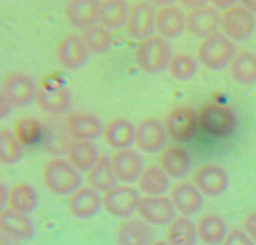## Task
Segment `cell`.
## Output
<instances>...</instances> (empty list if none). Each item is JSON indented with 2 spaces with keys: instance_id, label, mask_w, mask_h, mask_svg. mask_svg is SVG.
<instances>
[{
  "instance_id": "44dd1931",
  "label": "cell",
  "mask_w": 256,
  "mask_h": 245,
  "mask_svg": "<svg viewBox=\"0 0 256 245\" xmlns=\"http://www.w3.org/2000/svg\"><path fill=\"white\" fill-rule=\"evenodd\" d=\"M64 14L72 26L85 30L99 22V2L95 0H72L65 5Z\"/></svg>"
},
{
  "instance_id": "836d02e7",
  "label": "cell",
  "mask_w": 256,
  "mask_h": 245,
  "mask_svg": "<svg viewBox=\"0 0 256 245\" xmlns=\"http://www.w3.org/2000/svg\"><path fill=\"white\" fill-rule=\"evenodd\" d=\"M80 38L90 54L102 55L109 52L112 48V34L102 25L96 24L82 30Z\"/></svg>"
},
{
  "instance_id": "60d3db41",
  "label": "cell",
  "mask_w": 256,
  "mask_h": 245,
  "mask_svg": "<svg viewBox=\"0 0 256 245\" xmlns=\"http://www.w3.org/2000/svg\"><path fill=\"white\" fill-rule=\"evenodd\" d=\"M8 202H9V189L2 182H0V212L6 209Z\"/></svg>"
},
{
  "instance_id": "ac0fdd59",
  "label": "cell",
  "mask_w": 256,
  "mask_h": 245,
  "mask_svg": "<svg viewBox=\"0 0 256 245\" xmlns=\"http://www.w3.org/2000/svg\"><path fill=\"white\" fill-rule=\"evenodd\" d=\"M66 132L74 140L98 139L104 132V125L96 115L86 112H74L66 120Z\"/></svg>"
},
{
  "instance_id": "5bb4252c",
  "label": "cell",
  "mask_w": 256,
  "mask_h": 245,
  "mask_svg": "<svg viewBox=\"0 0 256 245\" xmlns=\"http://www.w3.org/2000/svg\"><path fill=\"white\" fill-rule=\"evenodd\" d=\"M155 12L152 2H138L130 6L126 22L128 34L139 42L152 36L155 30Z\"/></svg>"
},
{
  "instance_id": "e575fe53",
  "label": "cell",
  "mask_w": 256,
  "mask_h": 245,
  "mask_svg": "<svg viewBox=\"0 0 256 245\" xmlns=\"http://www.w3.org/2000/svg\"><path fill=\"white\" fill-rule=\"evenodd\" d=\"M168 70L170 76L176 82H189L198 72V60L186 52H179L172 56Z\"/></svg>"
},
{
  "instance_id": "6da1fadb",
  "label": "cell",
  "mask_w": 256,
  "mask_h": 245,
  "mask_svg": "<svg viewBox=\"0 0 256 245\" xmlns=\"http://www.w3.org/2000/svg\"><path fill=\"white\" fill-rule=\"evenodd\" d=\"M172 56V46L169 40L159 35H152L139 42L134 52L139 69L150 75L162 74L168 70Z\"/></svg>"
},
{
  "instance_id": "ee69618b",
  "label": "cell",
  "mask_w": 256,
  "mask_h": 245,
  "mask_svg": "<svg viewBox=\"0 0 256 245\" xmlns=\"http://www.w3.org/2000/svg\"><path fill=\"white\" fill-rule=\"evenodd\" d=\"M242 5L244 8H246L250 12L256 14V0H245L242 2Z\"/></svg>"
},
{
  "instance_id": "e0dca14e",
  "label": "cell",
  "mask_w": 256,
  "mask_h": 245,
  "mask_svg": "<svg viewBox=\"0 0 256 245\" xmlns=\"http://www.w3.org/2000/svg\"><path fill=\"white\" fill-rule=\"evenodd\" d=\"M102 208V198L90 186H82L68 200V210L76 219H92Z\"/></svg>"
},
{
  "instance_id": "8992f818",
  "label": "cell",
  "mask_w": 256,
  "mask_h": 245,
  "mask_svg": "<svg viewBox=\"0 0 256 245\" xmlns=\"http://www.w3.org/2000/svg\"><path fill=\"white\" fill-rule=\"evenodd\" d=\"M102 209L118 219H130L138 210L142 196L135 188L130 185H115L102 195Z\"/></svg>"
},
{
  "instance_id": "603a6c76",
  "label": "cell",
  "mask_w": 256,
  "mask_h": 245,
  "mask_svg": "<svg viewBox=\"0 0 256 245\" xmlns=\"http://www.w3.org/2000/svg\"><path fill=\"white\" fill-rule=\"evenodd\" d=\"M116 245H150L152 240V232L149 224L142 219L124 220L115 230Z\"/></svg>"
},
{
  "instance_id": "5b68a950",
  "label": "cell",
  "mask_w": 256,
  "mask_h": 245,
  "mask_svg": "<svg viewBox=\"0 0 256 245\" xmlns=\"http://www.w3.org/2000/svg\"><path fill=\"white\" fill-rule=\"evenodd\" d=\"M255 28V15L242 4H235L222 12L220 29L222 30V34L232 42H240L248 40L254 34Z\"/></svg>"
},
{
  "instance_id": "ab89813d",
  "label": "cell",
  "mask_w": 256,
  "mask_h": 245,
  "mask_svg": "<svg viewBox=\"0 0 256 245\" xmlns=\"http://www.w3.org/2000/svg\"><path fill=\"white\" fill-rule=\"evenodd\" d=\"M12 104L10 102V100L8 99L6 95L2 92H0V120L5 119L8 115L12 112Z\"/></svg>"
},
{
  "instance_id": "30bf717a",
  "label": "cell",
  "mask_w": 256,
  "mask_h": 245,
  "mask_svg": "<svg viewBox=\"0 0 256 245\" xmlns=\"http://www.w3.org/2000/svg\"><path fill=\"white\" fill-rule=\"evenodd\" d=\"M194 185L202 195L218 198L224 194L230 185V176L219 164H204L195 172Z\"/></svg>"
},
{
  "instance_id": "bcb514c9",
  "label": "cell",
  "mask_w": 256,
  "mask_h": 245,
  "mask_svg": "<svg viewBox=\"0 0 256 245\" xmlns=\"http://www.w3.org/2000/svg\"><path fill=\"white\" fill-rule=\"evenodd\" d=\"M150 245H169V242L166 240H155Z\"/></svg>"
},
{
  "instance_id": "8d00e7d4",
  "label": "cell",
  "mask_w": 256,
  "mask_h": 245,
  "mask_svg": "<svg viewBox=\"0 0 256 245\" xmlns=\"http://www.w3.org/2000/svg\"><path fill=\"white\" fill-rule=\"evenodd\" d=\"M22 156V145L10 130H0V162L14 165Z\"/></svg>"
},
{
  "instance_id": "7402d4cb",
  "label": "cell",
  "mask_w": 256,
  "mask_h": 245,
  "mask_svg": "<svg viewBox=\"0 0 256 245\" xmlns=\"http://www.w3.org/2000/svg\"><path fill=\"white\" fill-rule=\"evenodd\" d=\"M72 92L65 86L40 88L35 96L38 108L50 115L66 112L72 106Z\"/></svg>"
},
{
  "instance_id": "4316f807",
  "label": "cell",
  "mask_w": 256,
  "mask_h": 245,
  "mask_svg": "<svg viewBox=\"0 0 256 245\" xmlns=\"http://www.w3.org/2000/svg\"><path fill=\"white\" fill-rule=\"evenodd\" d=\"M196 232L200 242L205 245H222L229 229L220 215L205 214L198 220Z\"/></svg>"
},
{
  "instance_id": "7bdbcfd3",
  "label": "cell",
  "mask_w": 256,
  "mask_h": 245,
  "mask_svg": "<svg viewBox=\"0 0 256 245\" xmlns=\"http://www.w3.org/2000/svg\"><path fill=\"white\" fill-rule=\"evenodd\" d=\"M182 4L184 5L185 8H188L189 10H192V9H198V8L204 6V5H206L208 2H199V0H192V2H182Z\"/></svg>"
},
{
  "instance_id": "1f68e13d",
  "label": "cell",
  "mask_w": 256,
  "mask_h": 245,
  "mask_svg": "<svg viewBox=\"0 0 256 245\" xmlns=\"http://www.w3.org/2000/svg\"><path fill=\"white\" fill-rule=\"evenodd\" d=\"M8 205L15 212L28 215L39 205V195L29 182H18L9 190Z\"/></svg>"
},
{
  "instance_id": "9c48e42d",
  "label": "cell",
  "mask_w": 256,
  "mask_h": 245,
  "mask_svg": "<svg viewBox=\"0 0 256 245\" xmlns=\"http://www.w3.org/2000/svg\"><path fill=\"white\" fill-rule=\"evenodd\" d=\"M168 132L164 124L155 118H145L135 126V144L146 154H158L166 146Z\"/></svg>"
},
{
  "instance_id": "ba28073f",
  "label": "cell",
  "mask_w": 256,
  "mask_h": 245,
  "mask_svg": "<svg viewBox=\"0 0 256 245\" xmlns=\"http://www.w3.org/2000/svg\"><path fill=\"white\" fill-rule=\"evenodd\" d=\"M139 218L149 225L165 226L176 218V210L169 196H142L138 205Z\"/></svg>"
},
{
  "instance_id": "f1b7e54d",
  "label": "cell",
  "mask_w": 256,
  "mask_h": 245,
  "mask_svg": "<svg viewBox=\"0 0 256 245\" xmlns=\"http://www.w3.org/2000/svg\"><path fill=\"white\" fill-rule=\"evenodd\" d=\"M129 12V4L122 0H105L99 2L100 25L106 28L108 30L126 26Z\"/></svg>"
},
{
  "instance_id": "d590c367",
  "label": "cell",
  "mask_w": 256,
  "mask_h": 245,
  "mask_svg": "<svg viewBox=\"0 0 256 245\" xmlns=\"http://www.w3.org/2000/svg\"><path fill=\"white\" fill-rule=\"evenodd\" d=\"M42 125L36 118L24 116L14 125L12 134L22 145H34L42 139Z\"/></svg>"
},
{
  "instance_id": "f546056e",
  "label": "cell",
  "mask_w": 256,
  "mask_h": 245,
  "mask_svg": "<svg viewBox=\"0 0 256 245\" xmlns=\"http://www.w3.org/2000/svg\"><path fill=\"white\" fill-rule=\"evenodd\" d=\"M140 192L146 196H160L164 195L170 188V178L158 165L145 166L138 180Z\"/></svg>"
},
{
  "instance_id": "4fadbf2b",
  "label": "cell",
  "mask_w": 256,
  "mask_h": 245,
  "mask_svg": "<svg viewBox=\"0 0 256 245\" xmlns=\"http://www.w3.org/2000/svg\"><path fill=\"white\" fill-rule=\"evenodd\" d=\"M2 92L15 106H25L35 100L38 92L36 82L25 72H12L2 82Z\"/></svg>"
},
{
  "instance_id": "d6a6232c",
  "label": "cell",
  "mask_w": 256,
  "mask_h": 245,
  "mask_svg": "<svg viewBox=\"0 0 256 245\" xmlns=\"http://www.w3.org/2000/svg\"><path fill=\"white\" fill-rule=\"evenodd\" d=\"M196 224L190 218L176 216L166 229V242L169 245H196Z\"/></svg>"
},
{
  "instance_id": "7a4b0ae2",
  "label": "cell",
  "mask_w": 256,
  "mask_h": 245,
  "mask_svg": "<svg viewBox=\"0 0 256 245\" xmlns=\"http://www.w3.org/2000/svg\"><path fill=\"white\" fill-rule=\"evenodd\" d=\"M42 182L52 194L70 196L82 188V178L66 159L52 158L42 168Z\"/></svg>"
},
{
  "instance_id": "d4e9b609",
  "label": "cell",
  "mask_w": 256,
  "mask_h": 245,
  "mask_svg": "<svg viewBox=\"0 0 256 245\" xmlns=\"http://www.w3.org/2000/svg\"><path fill=\"white\" fill-rule=\"evenodd\" d=\"M99 158V149L92 142L74 140L66 148V160L80 172H89Z\"/></svg>"
},
{
  "instance_id": "b9f144b4",
  "label": "cell",
  "mask_w": 256,
  "mask_h": 245,
  "mask_svg": "<svg viewBox=\"0 0 256 245\" xmlns=\"http://www.w3.org/2000/svg\"><path fill=\"white\" fill-rule=\"evenodd\" d=\"M235 4H236V2H232V0H214L212 5L214 8H216L218 10H222L224 12V10L234 6Z\"/></svg>"
},
{
  "instance_id": "f6af8a7d",
  "label": "cell",
  "mask_w": 256,
  "mask_h": 245,
  "mask_svg": "<svg viewBox=\"0 0 256 245\" xmlns=\"http://www.w3.org/2000/svg\"><path fill=\"white\" fill-rule=\"evenodd\" d=\"M12 240H10L9 238H8L6 235L0 230V245H12Z\"/></svg>"
},
{
  "instance_id": "d6986e66",
  "label": "cell",
  "mask_w": 256,
  "mask_h": 245,
  "mask_svg": "<svg viewBox=\"0 0 256 245\" xmlns=\"http://www.w3.org/2000/svg\"><path fill=\"white\" fill-rule=\"evenodd\" d=\"M0 230L12 242H29L35 235L32 219L10 208L0 212Z\"/></svg>"
},
{
  "instance_id": "74e56055",
  "label": "cell",
  "mask_w": 256,
  "mask_h": 245,
  "mask_svg": "<svg viewBox=\"0 0 256 245\" xmlns=\"http://www.w3.org/2000/svg\"><path fill=\"white\" fill-rule=\"evenodd\" d=\"M222 245H255V242L242 229L229 230Z\"/></svg>"
},
{
  "instance_id": "9a60e30c",
  "label": "cell",
  "mask_w": 256,
  "mask_h": 245,
  "mask_svg": "<svg viewBox=\"0 0 256 245\" xmlns=\"http://www.w3.org/2000/svg\"><path fill=\"white\" fill-rule=\"evenodd\" d=\"M220 18L222 14L219 10L209 4L189 10L185 15L186 29L194 36L204 39L218 32V29L220 28Z\"/></svg>"
},
{
  "instance_id": "2e32d148",
  "label": "cell",
  "mask_w": 256,
  "mask_h": 245,
  "mask_svg": "<svg viewBox=\"0 0 256 245\" xmlns=\"http://www.w3.org/2000/svg\"><path fill=\"white\" fill-rule=\"evenodd\" d=\"M170 200L175 210L182 216L198 214L204 206V195L192 182H182L175 184L170 190Z\"/></svg>"
},
{
  "instance_id": "484cf974",
  "label": "cell",
  "mask_w": 256,
  "mask_h": 245,
  "mask_svg": "<svg viewBox=\"0 0 256 245\" xmlns=\"http://www.w3.org/2000/svg\"><path fill=\"white\" fill-rule=\"evenodd\" d=\"M160 168L172 179H182L192 169L189 152L180 146H170L160 155Z\"/></svg>"
},
{
  "instance_id": "4dcf8cb0",
  "label": "cell",
  "mask_w": 256,
  "mask_h": 245,
  "mask_svg": "<svg viewBox=\"0 0 256 245\" xmlns=\"http://www.w3.org/2000/svg\"><path fill=\"white\" fill-rule=\"evenodd\" d=\"M89 186L98 192H106L116 185V176L112 166V159L108 155H100L94 166L88 172Z\"/></svg>"
},
{
  "instance_id": "cb8c5ba5",
  "label": "cell",
  "mask_w": 256,
  "mask_h": 245,
  "mask_svg": "<svg viewBox=\"0 0 256 245\" xmlns=\"http://www.w3.org/2000/svg\"><path fill=\"white\" fill-rule=\"evenodd\" d=\"M102 135L112 149H129L135 142V126L126 118H115L105 125Z\"/></svg>"
},
{
  "instance_id": "83f0119b",
  "label": "cell",
  "mask_w": 256,
  "mask_h": 245,
  "mask_svg": "<svg viewBox=\"0 0 256 245\" xmlns=\"http://www.w3.org/2000/svg\"><path fill=\"white\" fill-rule=\"evenodd\" d=\"M229 74L236 84L250 86L256 84V52L242 50L229 65Z\"/></svg>"
},
{
  "instance_id": "f35d334b",
  "label": "cell",
  "mask_w": 256,
  "mask_h": 245,
  "mask_svg": "<svg viewBox=\"0 0 256 245\" xmlns=\"http://www.w3.org/2000/svg\"><path fill=\"white\" fill-rule=\"evenodd\" d=\"M242 230L256 242V210L245 215L242 219Z\"/></svg>"
},
{
  "instance_id": "7c38bea8",
  "label": "cell",
  "mask_w": 256,
  "mask_h": 245,
  "mask_svg": "<svg viewBox=\"0 0 256 245\" xmlns=\"http://www.w3.org/2000/svg\"><path fill=\"white\" fill-rule=\"evenodd\" d=\"M58 64L66 70H76L88 62L90 52L82 42V38L75 34L65 35L55 50Z\"/></svg>"
},
{
  "instance_id": "277c9868",
  "label": "cell",
  "mask_w": 256,
  "mask_h": 245,
  "mask_svg": "<svg viewBox=\"0 0 256 245\" xmlns=\"http://www.w3.org/2000/svg\"><path fill=\"white\" fill-rule=\"evenodd\" d=\"M236 115L226 105L209 102L199 112V126L212 136H229L236 129Z\"/></svg>"
},
{
  "instance_id": "ffe728a7",
  "label": "cell",
  "mask_w": 256,
  "mask_h": 245,
  "mask_svg": "<svg viewBox=\"0 0 256 245\" xmlns=\"http://www.w3.org/2000/svg\"><path fill=\"white\" fill-rule=\"evenodd\" d=\"M186 29L185 14L179 6L172 4L159 6L155 12V30L164 39L180 36Z\"/></svg>"
},
{
  "instance_id": "52a82bcc",
  "label": "cell",
  "mask_w": 256,
  "mask_h": 245,
  "mask_svg": "<svg viewBox=\"0 0 256 245\" xmlns=\"http://www.w3.org/2000/svg\"><path fill=\"white\" fill-rule=\"evenodd\" d=\"M169 138L182 144L190 142L199 129V114L190 106H176L170 110L164 120Z\"/></svg>"
},
{
  "instance_id": "8fae6325",
  "label": "cell",
  "mask_w": 256,
  "mask_h": 245,
  "mask_svg": "<svg viewBox=\"0 0 256 245\" xmlns=\"http://www.w3.org/2000/svg\"><path fill=\"white\" fill-rule=\"evenodd\" d=\"M110 159L116 180L126 185L138 182L145 168L142 155L132 148L116 150Z\"/></svg>"
},
{
  "instance_id": "3957f363",
  "label": "cell",
  "mask_w": 256,
  "mask_h": 245,
  "mask_svg": "<svg viewBox=\"0 0 256 245\" xmlns=\"http://www.w3.org/2000/svg\"><path fill=\"white\" fill-rule=\"evenodd\" d=\"M235 55V42L222 32H215L210 36L204 38L198 46L199 62L214 72H219L229 66Z\"/></svg>"
}]
</instances>
